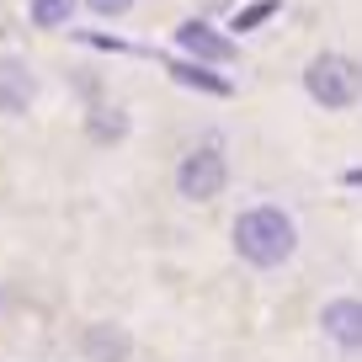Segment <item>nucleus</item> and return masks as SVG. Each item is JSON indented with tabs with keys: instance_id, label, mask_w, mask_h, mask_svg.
I'll list each match as a JSON object with an SVG mask.
<instances>
[{
	"instance_id": "obj_1",
	"label": "nucleus",
	"mask_w": 362,
	"mask_h": 362,
	"mask_svg": "<svg viewBox=\"0 0 362 362\" xmlns=\"http://www.w3.org/2000/svg\"><path fill=\"white\" fill-rule=\"evenodd\" d=\"M293 245H298V229H293V218H288L283 208L261 203V208H245V214L235 218V250L250 267H283V261L293 256Z\"/></svg>"
},
{
	"instance_id": "obj_2",
	"label": "nucleus",
	"mask_w": 362,
	"mask_h": 362,
	"mask_svg": "<svg viewBox=\"0 0 362 362\" xmlns=\"http://www.w3.org/2000/svg\"><path fill=\"white\" fill-rule=\"evenodd\" d=\"M304 90L320 107H351L362 96V69L351 64L346 54H320V59H309V69H304Z\"/></svg>"
},
{
	"instance_id": "obj_3",
	"label": "nucleus",
	"mask_w": 362,
	"mask_h": 362,
	"mask_svg": "<svg viewBox=\"0 0 362 362\" xmlns=\"http://www.w3.org/2000/svg\"><path fill=\"white\" fill-rule=\"evenodd\" d=\"M224 176H229L224 149H218V144H203V149H192V155L181 160L176 187H181V197H192V203H208V197H218Z\"/></svg>"
},
{
	"instance_id": "obj_4",
	"label": "nucleus",
	"mask_w": 362,
	"mask_h": 362,
	"mask_svg": "<svg viewBox=\"0 0 362 362\" xmlns=\"http://www.w3.org/2000/svg\"><path fill=\"white\" fill-rule=\"evenodd\" d=\"M320 325H325V336L336 341V346H357L362 341V304L357 298H330V304L320 309Z\"/></svg>"
},
{
	"instance_id": "obj_5",
	"label": "nucleus",
	"mask_w": 362,
	"mask_h": 362,
	"mask_svg": "<svg viewBox=\"0 0 362 362\" xmlns=\"http://www.w3.org/2000/svg\"><path fill=\"white\" fill-rule=\"evenodd\" d=\"M176 43L187 48V54L208 59V64H224V59L235 54V43H229V37H218L208 22H181V27H176Z\"/></svg>"
},
{
	"instance_id": "obj_6",
	"label": "nucleus",
	"mask_w": 362,
	"mask_h": 362,
	"mask_svg": "<svg viewBox=\"0 0 362 362\" xmlns=\"http://www.w3.org/2000/svg\"><path fill=\"white\" fill-rule=\"evenodd\" d=\"M33 69L22 59H0V112H22L33 102Z\"/></svg>"
},
{
	"instance_id": "obj_7",
	"label": "nucleus",
	"mask_w": 362,
	"mask_h": 362,
	"mask_svg": "<svg viewBox=\"0 0 362 362\" xmlns=\"http://www.w3.org/2000/svg\"><path fill=\"white\" fill-rule=\"evenodd\" d=\"M86 357L90 362H123L128 357V336L112 325H90L86 330Z\"/></svg>"
},
{
	"instance_id": "obj_8",
	"label": "nucleus",
	"mask_w": 362,
	"mask_h": 362,
	"mask_svg": "<svg viewBox=\"0 0 362 362\" xmlns=\"http://www.w3.org/2000/svg\"><path fill=\"white\" fill-rule=\"evenodd\" d=\"M170 75H176L181 86H197V90H208V96H229V86L214 75V69H197V64H170Z\"/></svg>"
},
{
	"instance_id": "obj_9",
	"label": "nucleus",
	"mask_w": 362,
	"mask_h": 362,
	"mask_svg": "<svg viewBox=\"0 0 362 362\" xmlns=\"http://www.w3.org/2000/svg\"><path fill=\"white\" fill-rule=\"evenodd\" d=\"M27 11H33L37 27H64L75 16V0H27Z\"/></svg>"
},
{
	"instance_id": "obj_10",
	"label": "nucleus",
	"mask_w": 362,
	"mask_h": 362,
	"mask_svg": "<svg viewBox=\"0 0 362 362\" xmlns=\"http://www.w3.org/2000/svg\"><path fill=\"white\" fill-rule=\"evenodd\" d=\"M277 11V0H261V6H245V11L235 16V33H245V27H256V22H267V16Z\"/></svg>"
},
{
	"instance_id": "obj_11",
	"label": "nucleus",
	"mask_w": 362,
	"mask_h": 362,
	"mask_svg": "<svg viewBox=\"0 0 362 362\" xmlns=\"http://www.w3.org/2000/svg\"><path fill=\"white\" fill-rule=\"evenodd\" d=\"M134 0H90V11H102V16H123Z\"/></svg>"
}]
</instances>
